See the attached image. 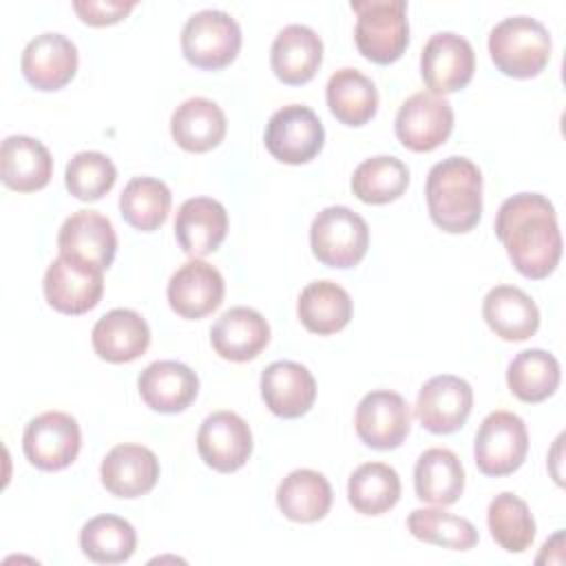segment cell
<instances>
[{"instance_id": "cell-1", "label": "cell", "mask_w": 566, "mask_h": 566, "mask_svg": "<svg viewBox=\"0 0 566 566\" xmlns=\"http://www.w3.org/2000/svg\"><path fill=\"white\" fill-rule=\"evenodd\" d=\"M495 234L515 270L526 279H546L559 263L562 234L553 203L537 192H517L502 201Z\"/></svg>"}, {"instance_id": "cell-2", "label": "cell", "mask_w": 566, "mask_h": 566, "mask_svg": "<svg viewBox=\"0 0 566 566\" xmlns=\"http://www.w3.org/2000/svg\"><path fill=\"white\" fill-rule=\"evenodd\" d=\"M431 221L451 234L469 232L482 217V172L460 155L431 166L424 186Z\"/></svg>"}, {"instance_id": "cell-3", "label": "cell", "mask_w": 566, "mask_h": 566, "mask_svg": "<svg viewBox=\"0 0 566 566\" xmlns=\"http://www.w3.org/2000/svg\"><path fill=\"white\" fill-rule=\"evenodd\" d=\"M489 53L504 75L517 80L535 77L551 60V33L531 15H511L491 29Z\"/></svg>"}, {"instance_id": "cell-4", "label": "cell", "mask_w": 566, "mask_h": 566, "mask_svg": "<svg viewBox=\"0 0 566 566\" xmlns=\"http://www.w3.org/2000/svg\"><path fill=\"white\" fill-rule=\"evenodd\" d=\"M358 20L354 40L363 57L376 64L396 62L409 44L405 0H352Z\"/></svg>"}, {"instance_id": "cell-5", "label": "cell", "mask_w": 566, "mask_h": 566, "mask_svg": "<svg viewBox=\"0 0 566 566\" xmlns=\"http://www.w3.org/2000/svg\"><path fill=\"white\" fill-rule=\"evenodd\" d=\"M310 245L323 265L354 268L367 254L369 226L347 206H327L310 226Z\"/></svg>"}, {"instance_id": "cell-6", "label": "cell", "mask_w": 566, "mask_h": 566, "mask_svg": "<svg viewBox=\"0 0 566 566\" xmlns=\"http://www.w3.org/2000/svg\"><path fill=\"white\" fill-rule=\"evenodd\" d=\"M239 49L241 27L221 9L197 11L181 29V53L197 69H223L237 57Z\"/></svg>"}, {"instance_id": "cell-7", "label": "cell", "mask_w": 566, "mask_h": 566, "mask_svg": "<svg viewBox=\"0 0 566 566\" xmlns=\"http://www.w3.org/2000/svg\"><path fill=\"white\" fill-rule=\"evenodd\" d=\"M528 451V431L513 411L489 413L475 433L473 458L484 475L502 478L522 467Z\"/></svg>"}, {"instance_id": "cell-8", "label": "cell", "mask_w": 566, "mask_h": 566, "mask_svg": "<svg viewBox=\"0 0 566 566\" xmlns=\"http://www.w3.org/2000/svg\"><path fill=\"white\" fill-rule=\"evenodd\" d=\"M42 290L53 310L77 316L102 301L104 270L84 259L60 254L46 268Z\"/></svg>"}, {"instance_id": "cell-9", "label": "cell", "mask_w": 566, "mask_h": 566, "mask_svg": "<svg viewBox=\"0 0 566 566\" xmlns=\"http://www.w3.org/2000/svg\"><path fill=\"white\" fill-rule=\"evenodd\" d=\"M268 153L290 166L314 159L325 144V128L318 115L303 104H287L272 113L265 126Z\"/></svg>"}, {"instance_id": "cell-10", "label": "cell", "mask_w": 566, "mask_h": 566, "mask_svg": "<svg viewBox=\"0 0 566 566\" xmlns=\"http://www.w3.org/2000/svg\"><path fill=\"white\" fill-rule=\"evenodd\" d=\"M80 447V424L64 411H44L31 418L22 433V451L27 460L42 471L66 469L77 458Z\"/></svg>"}, {"instance_id": "cell-11", "label": "cell", "mask_w": 566, "mask_h": 566, "mask_svg": "<svg viewBox=\"0 0 566 566\" xmlns=\"http://www.w3.org/2000/svg\"><path fill=\"white\" fill-rule=\"evenodd\" d=\"M475 71V53L467 38L453 31L433 33L420 53V75L433 95L464 88Z\"/></svg>"}, {"instance_id": "cell-12", "label": "cell", "mask_w": 566, "mask_h": 566, "mask_svg": "<svg viewBox=\"0 0 566 566\" xmlns=\"http://www.w3.org/2000/svg\"><path fill=\"white\" fill-rule=\"evenodd\" d=\"M453 130L451 104L433 93H413L396 113V137L413 153H429L442 146Z\"/></svg>"}, {"instance_id": "cell-13", "label": "cell", "mask_w": 566, "mask_h": 566, "mask_svg": "<svg viewBox=\"0 0 566 566\" xmlns=\"http://www.w3.org/2000/svg\"><path fill=\"white\" fill-rule=\"evenodd\" d=\"M354 424L367 447L389 451L400 447L409 436L411 409L398 391L376 389L360 398Z\"/></svg>"}, {"instance_id": "cell-14", "label": "cell", "mask_w": 566, "mask_h": 566, "mask_svg": "<svg viewBox=\"0 0 566 566\" xmlns=\"http://www.w3.org/2000/svg\"><path fill=\"white\" fill-rule=\"evenodd\" d=\"M473 407L471 385L453 374H440L429 378L416 398V418L420 424L438 436L458 431Z\"/></svg>"}, {"instance_id": "cell-15", "label": "cell", "mask_w": 566, "mask_h": 566, "mask_svg": "<svg viewBox=\"0 0 566 566\" xmlns=\"http://www.w3.org/2000/svg\"><path fill=\"white\" fill-rule=\"evenodd\" d=\"M197 451L210 469L232 473L241 469L252 453V431L239 413L228 409L214 411L206 416L199 427Z\"/></svg>"}, {"instance_id": "cell-16", "label": "cell", "mask_w": 566, "mask_h": 566, "mask_svg": "<svg viewBox=\"0 0 566 566\" xmlns=\"http://www.w3.org/2000/svg\"><path fill=\"white\" fill-rule=\"evenodd\" d=\"M223 292L226 283L221 272L201 259H190L179 265L166 287L172 312L188 321H197L214 312L223 301Z\"/></svg>"}, {"instance_id": "cell-17", "label": "cell", "mask_w": 566, "mask_h": 566, "mask_svg": "<svg viewBox=\"0 0 566 566\" xmlns=\"http://www.w3.org/2000/svg\"><path fill=\"white\" fill-rule=\"evenodd\" d=\"M20 69L33 88L57 91L75 77L77 46L62 33H40L27 42L20 57Z\"/></svg>"}, {"instance_id": "cell-18", "label": "cell", "mask_w": 566, "mask_h": 566, "mask_svg": "<svg viewBox=\"0 0 566 566\" xmlns=\"http://www.w3.org/2000/svg\"><path fill=\"white\" fill-rule=\"evenodd\" d=\"M261 396L274 416L287 420L301 418L316 400V380L305 365L276 360L261 374Z\"/></svg>"}, {"instance_id": "cell-19", "label": "cell", "mask_w": 566, "mask_h": 566, "mask_svg": "<svg viewBox=\"0 0 566 566\" xmlns=\"http://www.w3.org/2000/svg\"><path fill=\"white\" fill-rule=\"evenodd\" d=\"M99 478L115 497H142L159 480V460L148 447L124 442L104 455Z\"/></svg>"}, {"instance_id": "cell-20", "label": "cell", "mask_w": 566, "mask_h": 566, "mask_svg": "<svg viewBox=\"0 0 566 566\" xmlns=\"http://www.w3.org/2000/svg\"><path fill=\"white\" fill-rule=\"evenodd\" d=\"M57 250L106 270L117 252V234L108 217L97 210H77L62 223Z\"/></svg>"}, {"instance_id": "cell-21", "label": "cell", "mask_w": 566, "mask_h": 566, "mask_svg": "<svg viewBox=\"0 0 566 566\" xmlns=\"http://www.w3.org/2000/svg\"><path fill=\"white\" fill-rule=\"evenodd\" d=\"M228 234V212L212 197L186 199L175 217V237L181 250L201 259L214 252Z\"/></svg>"}, {"instance_id": "cell-22", "label": "cell", "mask_w": 566, "mask_h": 566, "mask_svg": "<svg viewBox=\"0 0 566 566\" xmlns=\"http://www.w3.org/2000/svg\"><path fill=\"white\" fill-rule=\"evenodd\" d=\"M210 343L223 360L245 363L256 358L270 343V325L252 307H230L214 321Z\"/></svg>"}, {"instance_id": "cell-23", "label": "cell", "mask_w": 566, "mask_h": 566, "mask_svg": "<svg viewBox=\"0 0 566 566\" xmlns=\"http://www.w3.org/2000/svg\"><path fill=\"white\" fill-rule=\"evenodd\" d=\"M142 400L159 413H179L199 394L197 374L179 360H155L137 378Z\"/></svg>"}, {"instance_id": "cell-24", "label": "cell", "mask_w": 566, "mask_h": 566, "mask_svg": "<svg viewBox=\"0 0 566 566\" xmlns=\"http://www.w3.org/2000/svg\"><path fill=\"white\" fill-rule=\"evenodd\" d=\"M323 62V40L305 24L283 27L270 49L274 75L290 86L310 82Z\"/></svg>"}, {"instance_id": "cell-25", "label": "cell", "mask_w": 566, "mask_h": 566, "mask_svg": "<svg viewBox=\"0 0 566 566\" xmlns=\"http://www.w3.org/2000/svg\"><path fill=\"white\" fill-rule=\"evenodd\" d=\"M91 343L102 360L130 363L148 349L150 327L139 312L117 307L93 325Z\"/></svg>"}, {"instance_id": "cell-26", "label": "cell", "mask_w": 566, "mask_h": 566, "mask_svg": "<svg viewBox=\"0 0 566 566\" xmlns=\"http://www.w3.org/2000/svg\"><path fill=\"white\" fill-rule=\"evenodd\" d=\"M53 175V157L49 148L29 135H9L0 146L2 184L18 192L44 188Z\"/></svg>"}, {"instance_id": "cell-27", "label": "cell", "mask_w": 566, "mask_h": 566, "mask_svg": "<svg viewBox=\"0 0 566 566\" xmlns=\"http://www.w3.org/2000/svg\"><path fill=\"white\" fill-rule=\"evenodd\" d=\"M486 325L502 340H526L539 327V310L535 301L515 285H495L482 301Z\"/></svg>"}, {"instance_id": "cell-28", "label": "cell", "mask_w": 566, "mask_h": 566, "mask_svg": "<svg viewBox=\"0 0 566 566\" xmlns=\"http://www.w3.org/2000/svg\"><path fill=\"white\" fill-rule=\"evenodd\" d=\"M226 113L208 97L181 102L170 117V135L188 153H208L226 137Z\"/></svg>"}, {"instance_id": "cell-29", "label": "cell", "mask_w": 566, "mask_h": 566, "mask_svg": "<svg viewBox=\"0 0 566 566\" xmlns=\"http://www.w3.org/2000/svg\"><path fill=\"white\" fill-rule=\"evenodd\" d=\"M296 312L307 332L327 336L340 332L352 321L354 303L345 287L323 279L312 281L301 290Z\"/></svg>"}, {"instance_id": "cell-30", "label": "cell", "mask_w": 566, "mask_h": 566, "mask_svg": "<svg viewBox=\"0 0 566 566\" xmlns=\"http://www.w3.org/2000/svg\"><path fill=\"white\" fill-rule=\"evenodd\" d=\"M413 486L422 502L438 506L455 504L464 491V469L460 458L451 449H427L416 460Z\"/></svg>"}, {"instance_id": "cell-31", "label": "cell", "mask_w": 566, "mask_h": 566, "mask_svg": "<svg viewBox=\"0 0 566 566\" xmlns=\"http://www.w3.org/2000/svg\"><path fill=\"white\" fill-rule=\"evenodd\" d=\"M276 504L292 522H318L329 513L332 486L323 473L314 469H296L281 480Z\"/></svg>"}, {"instance_id": "cell-32", "label": "cell", "mask_w": 566, "mask_h": 566, "mask_svg": "<svg viewBox=\"0 0 566 566\" xmlns=\"http://www.w3.org/2000/svg\"><path fill=\"white\" fill-rule=\"evenodd\" d=\"M325 99L332 115L345 126H363L378 111V88L358 69H338L329 75Z\"/></svg>"}, {"instance_id": "cell-33", "label": "cell", "mask_w": 566, "mask_h": 566, "mask_svg": "<svg viewBox=\"0 0 566 566\" xmlns=\"http://www.w3.org/2000/svg\"><path fill=\"white\" fill-rule=\"evenodd\" d=\"M80 548L95 564H122L137 548V533L119 515H95L80 531Z\"/></svg>"}, {"instance_id": "cell-34", "label": "cell", "mask_w": 566, "mask_h": 566, "mask_svg": "<svg viewBox=\"0 0 566 566\" xmlns=\"http://www.w3.org/2000/svg\"><path fill=\"white\" fill-rule=\"evenodd\" d=\"M559 363L544 349L520 352L506 369V385L522 402H542L559 387Z\"/></svg>"}, {"instance_id": "cell-35", "label": "cell", "mask_w": 566, "mask_h": 566, "mask_svg": "<svg viewBox=\"0 0 566 566\" xmlns=\"http://www.w3.org/2000/svg\"><path fill=\"white\" fill-rule=\"evenodd\" d=\"M347 500L363 515H382L400 500V478L385 462L360 464L347 482Z\"/></svg>"}, {"instance_id": "cell-36", "label": "cell", "mask_w": 566, "mask_h": 566, "mask_svg": "<svg viewBox=\"0 0 566 566\" xmlns=\"http://www.w3.org/2000/svg\"><path fill=\"white\" fill-rule=\"evenodd\" d=\"M172 195L161 179L133 177L119 195V212L128 226L153 232L164 226L170 212Z\"/></svg>"}, {"instance_id": "cell-37", "label": "cell", "mask_w": 566, "mask_h": 566, "mask_svg": "<svg viewBox=\"0 0 566 566\" xmlns=\"http://www.w3.org/2000/svg\"><path fill=\"white\" fill-rule=\"evenodd\" d=\"M409 186L407 166L394 155H376L360 161L352 175V192L371 206L389 203Z\"/></svg>"}, {"instance_id": "cell-38", "label": "cell", "mask_w": 566, "mask_h": 566, "mask_svg": "<svg viewBox=\"0 0 566 566\" xmlns=\"http://www.w3.org/2000/svg\"><path fill=\"white\" fill-rule=\"evenodd\" d=\"M486 524L491 537L506 553H524L535 539V520L528 504L509 491L489 502Z\"/></svg>"}, {"instance_id": "cell-39", "label": "cell", "mask_w": 566, "mask_h": 566, "mask_svg": "<svg viewBox=\"0 0 566 566\" xmlns=\"http://www.w3.org/2000/svg\"><path fill=\"white\" fill-rule=\"evenodd\" d=\"M407 528L416 539L451 551H469L478 544V528L460 515L442 509H413L407 517Z\"/></svg>"}, {"instance_id": "cell-40", "label": "cell", "mask_w": 566, "mask_h": 566, "mask_svg": "<svg viewBox=\"0 0 566 566\" xmlns=\"http://www.w3.org/2000/svg\"><path fill=\"white\" fill-rule=\"evenodd\" d=\"M117 179V168L108 155L99 150H82L71 157L64 170L66 190L80 201L102 199Z\"/></svg>"}, {"instance_id": "cell-41", "label": "cell", "mask_w": 566, "mask_h": 566, "mask_svg": "<svg viewBox=\"0 0 566 566\" xmlns=\"http://www.w3.org/2000/svg\"><path fill=\"white\" fill-rule=\"evenodd\" d=\"M137 2L128 0H75L73 9L80 15L82 22L91 24V27H104V24H113L119 22L122 18H126L130 13V9Z\"/></svg>"}]
</instances>
